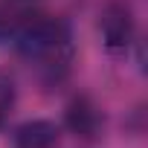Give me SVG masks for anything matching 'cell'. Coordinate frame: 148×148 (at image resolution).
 Listing matches in <instances>:
<instances>
[{
    "mask_svg": "<svg viewBox=\"0 0 148 148\" xmlns=\"http://www.w3.org/2000/svg\"><path fill=\"white\" fill-rule=\"evenodd\" d=\"M12 47L15 52L38 73L44 84H61L70 76L73 58H76V44H73V29L64 18L32 12L21 15L12 26Z\"/></svg>",
    "mask_w": 148,
    "mask_h": 148,
    "instance_id": "obj_1",
    "label": "cell"
},
{
    "mask_svg": "<svg viewBox=\"0 0 148 148\" xmlns=\"http://www.w3.org/2000/svg\"><path fill=\"white\" fill-rule=\"evenodd\" d=\"M99 35L110 55H125L136 44V15L128 0H105L102 3Z\"/></svg>",
    "mask_w": 148,
    "mask_h": 148,
    "instance_id": "obj_2",
    "label": "cell"
},
{
    "mask_svg": "<svg viewBox=\"0 0 148 148\" xmlns=\"http://www.w3.org/2000/svg\"><path fill=\"white\" fill-rule=\"evenodd\" d=\"M64 128L84 142H93L105 131V113L87 93H76L64 105Z\"/></svg>",
    "mask_w": 148,
    "mask_h": 148,
    "instance_id": "obj_3",
    "label": "cell"
},
{
    "mask_svg": "<svg viewBox=\"0 0 148 148\" xmlns=\"http://www.w3.org/2000/svg\"><path fill=\"white\" fill-rule=\"evenodd\" d=\"M64 128L55 119H26L12 134V148H58Z\"/></svg>",
    "mask_w": 148,
    "mask_h": 148,
    "instance_id": "obj_4",
    "label": "cell"
},
{
    "mask_svg": "<svg viewBox=\"0 0 148 148\" xmlns=\"http://www.w3.org/2000/svg\"><path fill=\"white\" fill-rule=\"evenodd\" d=\"M15 102H18V84H15V79L9 76V73L0 70V125L9 119Z\"/></svg>",
    "mask_w": 148,
    "mask_h": 148,
    "instance_id": "obj_5",
    "label": "cell"
},
{
    "mask_svg": "<svg viewBox=\"0 0 148 148\" xmlns=\"http://www.w3.org/2000/svg\"><path fill=\"white\" fill-rule=\"evenodd\" d=\"M18 3H29V0H18Z\"/></svg>",
    "mask_w": 148,
    "mask_h": 148,
    "instance_id": "obj_6",
    "label": "cell"
}]
</instances>
